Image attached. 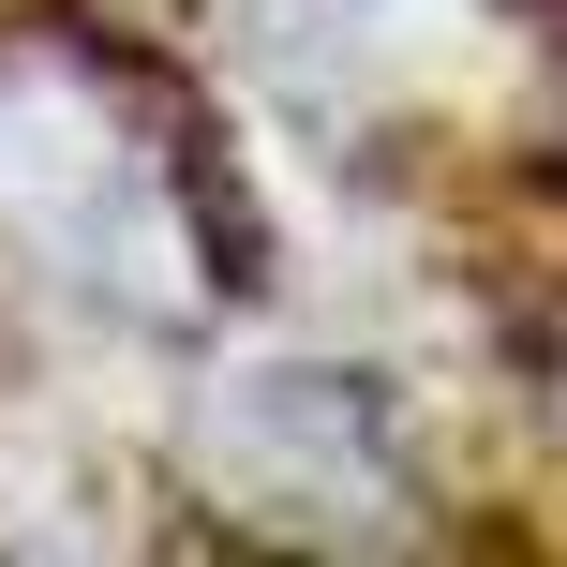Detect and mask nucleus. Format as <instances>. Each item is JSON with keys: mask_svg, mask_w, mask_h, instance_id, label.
<instances>
[{"mask_svg": "<svg viewBox=\"0 0 567 567\" xmlns=\"http://www.w3.org/2000/svg\"><path fill=\"white\" fill-rule=\"evenodd\" d=\"M508 16H523V30H553V45H567V0H508Z\"/></svg>", "mask_w": 567, "mask_h": 567, "instance_id": "nucleus-2", "label": "nucleus"}, {"mask_svg": "<svg viewBox=\"0 0 567 567\" xmlns=\"http://www.w3.org/2000/svg\"><path fill=\"white\" fill-rule=\"evenodd\" d=\"M45 45L105 90V120H135V150H150V179H165L179 255L209 269V299H269V195H255V165H239L225 105L179 75V45L135 30V16H105V0H45Z\"/></svg>", "mask_w": 567, "mask_h": 567, "instance_id": "nucleus-1", "label": "nucleus"}]
</instances>
